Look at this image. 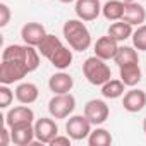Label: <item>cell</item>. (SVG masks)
I'll return each instance as SVG.
<instances>
[{"label":"cell","instance_id":"27","mask_svg":"<svg viewBox=\"0 0 146 146\" xmlns=\"http://www.w3.org/2000/svg\"><path fill=\"white\" fill-rule=\"evenodd\" d=\"M16 93L11 91L9 84H2L0 86V108H9V105L12 103Z\"/></svg>","mask_w":146,"mask_h":146},{"label":"cell","instance_id":"28","mask_svg":"<svg viewBox=\"0 0 146 146\" xmlns=\"http://www.w3.org/2000/svg\"><path fill=\"white\" fill-rule=\"evenodd\" d=\"M9 23H11V9H9L7 4L2 2L0 4V26L5 28Z\"/></svg>","mask_w":146,"mask_h":146},{"label":"cell","instance_id":"7","mask_svg":"<svg viewBox=\"0 0 146 146\" xmlns=\"http://www.w3.org/2000/svg\"><path fill=\"white\" fill-rule=\"evenodd\" d=\"M84 115L88 117V120L93 124V125H102L108 115H110V108L108 105L103 102V100H90L86 105H84Z\"/></svg>","mask_w":146,"mask_h":146},{"label":"cell","instance_id":"17","mask_svg":"<svg viewBox=\"0 0 146 146\" xmlns=\"http://www.w3.org/2000/svg\"><path fill=\"white\" fill-rule=\"evenodd\" d=\"M119 76H120V81H122L125 86L134 88L136 84L141 83L143 72H141L139 64H127V65L119 67Z\"/></svg>","mask_w":146,"mask_h":146},{"label":"cell","instance_id":"20","mask_svg":"<svg viewBox=\"0 0 146 146\" xmlns=\"http://www.w3.org/2000/svg\"><path fill=\"white\" fill-rule=\"evenodd\" d=\"M124 0H108V2L102 7V14L107 21H120L124 16Z\"/></svg>","mask_w":146,"mask_h":146},{"label":"cell","instance_id":"8","mask_svg":"<svg viewBox=\"0 0 146 146\" xmlns=\"http://www.w3.org/2000/svg\"><path fill=\"white\" fill-rule=\"evenodd\" d=\"M35 122V112L26 107L24 103L19 107H14L7 112L5 115V125L7 127H17V125H26V124H33Z\"/></svg>","mask_w":146,"mask_h":146},{"label":"cell","instance_id":"33","mask_svg":"<svg viewBox=\"0 0 146 146\" xmlns=\"http://www.w3.org/2000/svg\"><path fill=\"white\" fill-rule=\"evenodd\" d=\"M124 2H136V0H124Z\"/></svg>","mask_w":146,"mask_h":146},{"label":"cell","instance_id":"19","mask_svg":"<svg viewBox=\"0 0 146 146\" xmlns=\"http://www.w3.org/2000/svg\"><path fill=\"white\" fill-rule=\"evenodd\" d=\"M36 48H38L40 55H43L45 58L50 60V58L57 53V50L62 48V41H60L58 36H55V35H48V33H46V36L41 40V43H40Z\"/></svg>","mask_w":146,"mask_h":146},{"label":"cell","instance_id":"18","mask_svg":"<svg viewBox=\"0 0 146 146\" xmlns=\"http://www.w3.org/2000/svg\"><path fill=\"white\" fill-rule=\"evenodd\" d=\"M16 100L19 103H24V105H31L38 100L40 96V91H38V86L33 84V83H21L16 90Z\"/></svg>","mask_w":146,"mask_h":146},{"label":"cell","instance_id":"16","mask_svg":"<svg viewBox=\"0 0 146 146\" xmlns=\"http://www.w3.org/2000/svg\"><path fill=\"white\" fill-rule=\"evenodd\" d=\"M11 136H12V143L17 144V146L33 144V141L36 139V136H35V124H26V125L12 127L11 129Z\"/></svg>","mask_w":146,"mask_h":146},{"label":"cell","instance_id":"31","mask_svg":"<svg viewBox=\"0 0 146 146\" xmlns=\"http://www.w3.org/2000/svg\"><path fill=\"white\" fill-rule=\"evenodd\" d=\"M58 2H62V4H70V2H76V0H58Z\"/></svg>","mask_w":146,"mask_h":146},{"label":"cell","instance_id":"22","mask_svg":"<svg viewBox=\"0 0 146 146\" xmlns=\"http://www.w3.org/2000/svg\"><path fill=\"white\" fill-rule=\"evenodd\" d=\"M72 58H74V55H72V48H69V46L62 45V48H60V50H57V53L50 58V64H52L55 69L64 70V69L70 67Z\"/></svg>","mask_w":146,"mask_h":146},{"label":"cell","instance_id":"5","mask_svg":"<svg viewBox=\"0 0 146 146\" xmlns=\"http://www.w3.org/2000/svg\"><path fill=\"white\" fill-rule=\"evenodd\" d=\"M29 72L31 70L17 60H2V65H0V83L2 84L19 83L21 79H24L29 74Z\"/></svg>","mask_w":146,"mask_h":146},{"label":"cell","instance_id":"9","mask_svg":"<svg viewBox=\"0 0 146 146\" xmlns=\"http://www.w3.org/2000/svg\"><path fill=\"white\" fill-rule=\"evenodd\" d=\"M58 134V125L55 124L53 119H48V117H41L35 122V136H36V141L38 143H45V144H50L52 139Z\"/></svg>","mask_w":146,"mask_h":146},{"label":"cell","instance_id":"10","mask_svg":"<svg viewBox=\"0 0 146 146\" xmlns=\"http://www.w3.org/2000/svg\"><path fill=\"white\" fill-rule=\"evenodd\" d=\"M74 11L78 19L88 23V21H95L102 14V4L100 0H76Z\"/></svg>","mask_w":146,"mask_h":146},{"label":"cell","instance_id":"23","mask_svg":"<svg viewBox=\"0 0 146 146\" xmlns=\"http://www.w3.org/2000/svg\"><path fill=\"white\" fill-rule=\"evenodd\" d=\"M113 60L119 67L127 65V64H139V53L134 46H119Z\"/></svg>","mask_w":146,"mask_h":146},{"label":"cell","instance_id":"26","mask_svg":"<svg viewBox=\"0 0 146 146\" xmlns=\"http://www.w3.org/2000/svg\"><path fill=\"white\" fill-rule=\"evenodd\" d=\"M132 46L137 52H146V24L137 26V29L132 33Z\"/></svg>","mask_w":146,"mask_h":146},{"label":"cell","instance_id":"11","mask_svg":"<svg viewBox=\"0 0 146 146\" xmlns=\"http://www.w3.org/2000/svg\"><path fill=\"white\" fill-rule=\"evenodd\" d=\"M45 36H46L45 26L40 24V23H26V24L21 28V38H23V41H24L26 45L38 46Z\"/></svg>","mask_w":146,"mask_h":146},{"label":"cell","instance_id":"24","mask_svg":"<svg viewBox=\"0 0 146 146\" xmlns=\"http://www.w3.org/2000/svg\"><path fill=\"white\" fill-rule=\"evenodd\" d=\"M124 91H125V84L120 79H110L102 86V96L108 98V100H115V98L124 96Z\"/></svg>","mask_w":146,"mask_h":146},{"label":"cell","instance_id":"13","mask_svg":"<svg viewBox=\"0 0 146 146\" xmlns=\"http://www.w3.org/2000/svg\"><path fill=\"white\" fill-rule=\"evenodd\" d=\"M48 88L53 95H62V93H70V90L74 88V79L67 72H57L48 79Z\"/></svg>","mask_w":146,"mask_h":146},{"label":"cell","instance_id":"2","mask_svg":"<svg viewBox=\"0 0 146 146\" xmlns=\"http://www.w3.org/2000/svg\"><path fill=\"white\" fill-rule=\"evenodd\" d=\"M2 60H17L24 64L31 72L40 67V52L31 45H9L2 53Z\"/></svg>","mask_w":146,"mask_h":146},{"label":"cell","instance_id":"14","mask_svg":"<svg viewBox=\"0 0 146 146\" xmlns=\"http://www.w3.org/2000/svg\"><path fill=\"white\" fill-rule=\"evenodd\" d=\"M117 50H119V41H115L112 36H102L96 40L95 43V55L103 58V60H110L117 55Z\"/></svg>","mask_w":146,"mask_h":146},{"label":"cell","instance_id":"30","mask_svg":"<svg viewBox=\"0 0 146 146\" xmlns=\"http://www.w3.org/2000/svg\"><path fill=\"white\" fill-rule=\"evenodd\" d=\"M11 141H12V136H11V129L5 125L2 131H0V146H7Z\"/></svg>","mask_w":146,"mask_h":146},{"label":"cell","instance_id":"25","mask_svg":"<svg viewBox=\"0 0 146 146\" xmlns=\"http://www.w3.org/2000/svg\"><path fill=\"white\" fill-rule=\"evenodd\" d=\"M88 144L90 146H110L112 144V134L107 129L96 125V129L91 131L88 136Z\"/></svg>","mask_w":146,"mask_h":146},{"label":"cell","instance_id":"32","mask_svg":"<svg viewBox=\"0 0 146 146\" xmlns=\"http://www.w3.org/2000/svg\"><path fill=\"white\" fill-rule=\"evenodd\" d=\"M143 131H144V134H146V117H144V120H143Z\"/></svg>","mask_w":146,"mask_h":146},{"label":"cell","instance_id":"12","mask_svg":"<svg viewBox=\"0 0 146 146\" xmlns=\"http://www.w3.org/2000/svg\"><path fill=\"white\" fill-rule=\"evenodd\" d=\"M122 107L124 110H127L129 113H137L141 112L144 107H146V93L143 90H129L125 95H124V100H122Z\"/></svg>","mask_w":146,"mask_h":146},{"label":"cell","instance_id":"21","mask_svg":"<svg viewBox=\"0 0 146 146\" xmlns=\"http://www.w3.org/2000/svg\"><path fill=\"white\" fill-rule=\"evenodd\" d=\"M132 24H129V23H125V21H117V23H113V24H110V28H108V31H107V35L108 36H112L115 41H125L127 38H131L132 36Z\"/></svg>","mask_w":146,"mask_h":146},{"label":"cell","instance_id":"4","mask_svg":"<svg viewBox=\"0 0 146 146\" xmlns=\"http://www.w3.org/2000/svg\"><path fill=\"white\" fill-rule=\"evenodd\" d=\"M76 108V98L70 93H62V95H53V98L48 102V112L53 119H67L72 115Z\"/></svg>","mask_w":146,"mask_h":146},{"label":"cell","instance_id":"6","mask_svg":"<svg viewBox=\"0 0 146 146\" xmlns=\"http://www.w3.org/2000/svg\"><path fill=\"white\" fill-rule=\"evenodd\" d=\"M91 122L88 120V117L83 115H72L69 117L67 124H65V132L72 141H83L88 139L90 132H91Z\"/></svg>","mask_w":146,"mask_h":146},{"label":"cell","instance_id":"1","mask_svg":"<svg viewBox=\"0 0 146 146\" xmlns=\"http://www.w3.org/2000/svg\"><path fill=\"white\" fill-rule=\"evenodd\" d=\"M64 38L69 46L76 52H84L91 46V33L81 19H69L62 28Z\"/></svg>","mask_w":146,"mask_h":146},{"label":"cell","instance_id":"3","mask_svg":"<svg viewBox=\"0 0 146 146\" xmlns=\"http://www.w3.org/2000/svg\"><path fill=\"white\" fill-rule=\"evenodd\" d=\"M107 60L93 55V57H88L83 64V74L86 78V81L93 86H103L107 81H110L112 78V70L110 67L105 64Z\"/></svg>","mask_w":146,"mask_h":146},{"label":"cell","instance_id":"29","mask_svg":"<svg viewBox=\"0 0 146 146\" xmlns=\"http://www.w3.org/2000/svg\"><path fill=\"white\" fill-rule=\"evenodd\" d=\"M70 137L69 136H55L53 139H52V143H50V146H70Z\"/></svg>","mask_w":146,"mask_h":146},{"label":"cell","instance_id":"15","mask_svg":"<svg viewBox=\"0 0 146 146\" xmlns=\"http://www.w3.org/2000/svg\"><path fill=\"white\" fill-rule=\"evenodd\" d=\"M122 21H125V23H129L132 26H141L146 21V11H144V7L141 4H137V2H125Z\"/></svg>","mask_w":146,"mask_h":146}]
</instances>
